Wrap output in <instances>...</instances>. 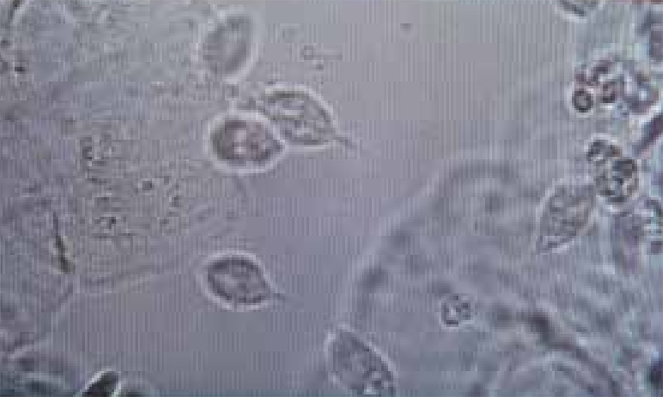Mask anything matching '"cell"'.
Wrapping results in <instances>:
<instances>
[{"instance_id":"6da1fadb","label":"cell","mask_w":663,"mask_h":397,"mask_svg":"<svg viewBox=\"0 0 663 397\" xmlns=\"http://www.w3.org/2000/svg\"><path fill=\"white\" fill-rule=\"evenodd\" d=\"M333 368L340 380L361 393L389 388L391 375L383 361L358 338L342 333L332 346Z\"/></svg>"},{"instance_id":"7a4b0ae2","label":"cell","mask_w":663,"mask_h":397,"mask_svg":"<svg viewBox=\"0 0 663 397\" xmlns=\"http://www.w3.org/2000/svg\"><path fill=\"white\" fill-rule=\"evenodd\" d=\"M267 109L286 138L302 144H316L331 132L330 116L326 109L304 92L288 91L269 98Z\"/></svg>"},{"instance_id":"3957f363","label":"cell","mask_w":663,"mask_h":397,"mask_svg":"<svg viewBox=\"0 0 663 397\" xmlns=\"http://www.w3.org/2000/svg\"><path fill=\"white\" fill-rule=\"evenodd\" d=\"M208 281L215 294L234 303H258L269 295V285L260 267L243 257L214 261L208 267Z\"/></svg>"},{"instance_id":"277c9868","label":"cell","mask_w":663,"mask_h":397,"mask_svg":"<svg viewBox=\"0 0 663 397\" xmlns=\"http://www.w3.org/2000/svg\"><path fill=\"white\" fill-rule=\"evenodd\" d=\"M225 130H220L218 141L223 143V155L226 160L244 162V165L262 163L279 152L280 146L272 132L264 124L255 120L230 122Z\"/></svg>"},{"instance_id":"5b68a950","label":"cell","mask_w":663,"mask_h":397,"mask_svg":"<svg viewBox=\"0 0 663 397\" xmlns=\"http://www.w3.org/2000/svg\"><path fill=\"white\" fill-rule=\"evenodd\" d=\"M623 90L624 81L622 78H615L605 83L602 90V102L607 104L614 102Z\"/></svg>"},{"instance_id":"8992f818","label":"cell","mask_w":663,"mask_h":397,"mask_svg":"<svg viewBox=\"0 0 663 397\" xmlns=\"http://www.w3.org/2000/svg\"><path fill=\"white\" fill-rule=\"evenodd\" d=\"M574 108L582 113L588 111L593 104L591 95L584 90L575 91L572 97Z\"/></svg>"},{"instance_id":"52a82bcc","label":"cell","mask_w":663,"mask_h":397,"mask_svg":"<svg viewBox=\"0 0 663 397\" xmlns=\"http://www.w3.org/2000/svg\"><path fill=\"white\" fill-rule=\"evenodd\" d=\"M662 30H655L650 37V54L656 60H662Z\"/></svg>"}]
</instances>
